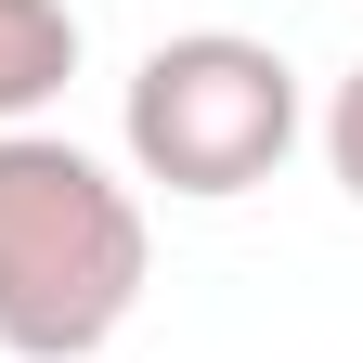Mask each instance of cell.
I'll use <instances>...</instances> for the list:
<instances>
[{
	"instance_id": "cell-1",
	"label": "cell",
	"mask_w": 363,
	"mask_h": 363,
	"mask_svg": "<svg viewBox=\"0 0 363 363\" xmlns=\"http://www.w3.org/2000/svg\"><path fill=\"white\" fill-rule=\"evenodd\" d=\"M143 195L65 130H0V363H91L143 311Z\"/></svg>"
},
{
	"instance_id": "cell-2",
	"label": "cell",
	"mask_w": 363,
	"mask_h": 363,
	"mask_svg": "<svg viewBox=\"0 0 363 363\" xmlns=\"http://www.w3.org/2000/svg\"><path fill=\"white\" fill-rule=\"evenodd\" d=\"M117 143L156 195H195V208L259 195L298 156V65L247 26H182L143 52V78L117 104Z\"/></svg>"
},
{
	"instance_id": "cell-3",
	"label": "cell",
	"mask_w": 363,
	"mask_h": 363,
	"mask_svg": "<svg viewBox=\"0 0 363 363\" xmlns=\"http://www.w3.org/2000/svg\"><path fill=\"white\" fill-rule=\"evenodd\" d=\"M78 78V13L65 0H0V130H26Z\"/></svg>"
},
{
	"instance_id": "cell-4",
	"label": "cell",
	"mask_w": 363,
	"mask_h": 363,
	"mask_svg": "<svg viewBox=\"0 0 363 363\" xmlns=\"http://www.w3.org/2000/svg\"><path fill=\"white\" fill-rule=\"evenodd\" d=\"M325 169H337V195L363 208V65L337 78V104H325Z\"/></svg>"
}]
</instances>
